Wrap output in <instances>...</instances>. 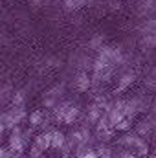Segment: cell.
<instances>
[{"label": "cell", "instance_id": "5b68a950", "mask_svg": "<svg viewBox=\"0 0 156 158\" xmlns=\"http://www.w3.org/2000/svg\"><path fill=\"white\" fill-rule=\"evenodd\" d=\"M134 79H136V74H134L132 70L123 72V74L117 77V85H116V88H114V94H121V92H125V90L134 83Z\"/></svg>", "mask_w": 156, "mask_h": 158}, {"label": "cell", "instance_id": "277c9868", "mask_svg": "<svg viewBox=\"0 0 156 158\" xmlns=\"http://www.w3.org/2000/svg\"><path fill=\"white\" fill-rule=\"evenodd\" d=\"M66 145V134L59 129H50V149L61 151Z\"/></svg>", "mask_w": 156, "mask_h": 158}, {"label": "cell", "instance_id": "d6986e66", "mask_svg": "<svg viewBox=\"0 0 156 158\" xmlns=\"http://www.w3.org/2000/svg\"><path fill=\"white\" fill-rule=\"evenodd\" d=\"M7 129H6V123H4V114H0V138H2V134L6 132Z\"/></svg>", "mask_w": 156, "mask_h": 158}, {"label": "cell", "instance_id": "7402d4cb", "mask_svg": "<svg viewBox=\"0 0 156 158\" xmlns=\"http://www.w3.org/2000/svg\"><path fill=\"white\" fill-rule=\"evenodd\" d=\"M28 158H30V156H28Z\"/></svg>", "mask_w": 156, "mask_h": 158}, {"label": "cell", "instance_id": "30bf717a", "mask_svg": "<svg viewBox=\"0 0 156 158\" xmlns=\"http://www.w3.org/2000/svg\"><path fill=\"white\" fill-rule=\"evenodd\" d=\"M33 145H37L42 153H46L50 149V131H44V132L37 134L33 138Z\"/></svg>", "mask_w": 156, "mask_h": 158}, {"label": "cell", "instance_id": "ffe728a7", "mask_svg": "<svg viewBox=\"0 0 156 158\" xmlns=\"http://www.w3.org/2000/svg\"><path fill=\"white\" fill-rule=\"evenodd\" d=\"M9 158H22V153H9Z\"/></svg>", "mask_w": 156, "mask_h": 158}, {"label": "cell", "instance_id": "ac0fdd59", "mask_svg": "<svg viewBox=\"0 0 156 158\" xmlns=\"http://www.w3.org/2000/svg\"><path fill=\"white\" fill-rule=\"evenodd\" d=\"M147 118H149L156 125V103H153V105H151V109H149V116H147Z\"/></svg>", "mask_w": 156, "mask_h": 158}, {"label": "cell", "instance_id": "3957f363", "mask_svg": "<svg viewBox=\"0 0 156 158\" xmlns=\"http://www.w3.org/2000/svg\"><path fill=\"white\" fill-rule=\"evenodd\" d=\"M81 116V109H79V105H74L72 101H68L66 103V107H64V110H63V114H61V123H64V125H72V123H76Z\"/></svg>", "mask_w": 156, "mask_h": 158}, {"label": "cell", "instance_id": "8fae6325", "mask_svg": "<svg viewBox=\"0 0 156 158\" xmlns=\"http://www.w3.org/2000/svg\"><path fill=\"white\" fill-rule=\"evenodd\" d=\"M26 101H28L26 90H17V92H13L9 103H11V107H26Z\"/></svg>", "mask_w": 156, "mask_h": 158}, {"label": "cell", "instance_id": "7c38bea8", "mask_svg": "<svg viewBox=\"0 0 156 158\" xmlns=\"http://www.w3.org/2000/svg\"><path fill=\"white\" fill-rule=\"evenodd\" d=\"M130 127H132V119L130 118H121L117 121L116 125H114V131H119V132H127V131H130Z\"/></svg>", "mask_w": 156, "mask_h": 158}, {"label": "cell", "instance_id": "6da1fadb", "mask_svg": "<svg viewBox=\"0 0 156 158\" xmlns=\"http://www.w3.org/2000/svg\"><path fill=\"white\" fill-rule=\"evenodd\" d=\"M2 114H4V123H6V129L7 131H11L15 125H20L24 119H28L26 107H11L9 110H6Z\"/></svg>", "mask_w": 156, "mask_h": 158}, {"label": "cell", "instance_id": "44dd1931", "mask_svg": "<svg viewBox=\"0 0 156 158\" xmlns=\"http://www.w3.org/2000/svg\"><path fill=\"white\" fill-rule=\"evenodd\" d=\"M151 138H154V142H156V125H154V129H153V136Z\"/></svg>", "mask_w": 156, "mask_h": 158}, {"label": "cell", "instance_id": "8992f818", "mask_svg": "<svg viewBox=\"0 0 156 158\" xmlns=\"http://www.w3.org/2000/svg\"><path fill=\"white\" fill-rule=\"evenodd\" d=\"M74 86H76L77 92H88L92 88V77L88 76V72L81 70L77 76L74 77Z\"/></svg>", "mask_w": 156, "mask_h": 158}, {"label": "cell", "instance_id": "9a60e30c", "mask_svg": "<svg viewBox=\"0 0 156 158\" xmlns=\"http://www.w3.org/2000/svg\"><path fill=\"white\" fill-rule=\"evenodd\" d=\"M11 96H13V90H11L7 85L0 86V103H7V101H11Z\"/></svg>", "mask_w": 156, "mask_h": 158}, {"label": "cell", "instance_id": "e0dca14e", "mask_svg": "<svg viewBox=\"0 0 156 158\" xmlns=\"http://www.w3.org/2000/svg\"><path fill=\"white\" fill-rule=\"evenodd\" d=\"M76 158H99V155H97V151L94 147H88V149H84L81 153H76Z\"/></svg>", "mask_w": 156, "mask_h": 158}, {"label": "cell", "instance_id": "52a82bcc", "mask_svg": "<svg viewBox=\"0 0 156 158\" xmlns=\"http://www.w3.org/2000/svg\"><path fill=\"white\" fill-rule=\"evenodd\" d=\"M153 129H154V123L151 121L149 118L142 119V121H138L136 123V127H134V132L138 134V136H142V138H151L153 136Z\"/></svg>", "mask_w": 156, "mask_h": 158}, {"label": "cell", "instance_id": "9c48e42d", "mask_svg": "<svg viewBox=\"0 0 156 158\" xmlns=\"http://www.w3.org/2000/svg\"><path fill=\"white\" fill-rule=\"evenodd\" d=\"M103 112H105V110H103L99 105L90 103L88 109H86V123H88V125H96V123L99 121V118L103 116Z\"/></svg>", "mask_w": 156, "mask_h": 158}, {"label": "cell", "instance_id": "5bb4252c", "mask_svg": "<svg viewBox=\"0 0 156 158\" xmlns=\"http://www.w3.org/2000/svg\"><path fill=\"white\" fill-rule=\"evenodd\" d=\"M63 2H64V7L68 11H77L79 7H83L88 0H63Z\"/></svg>", "mask_w": 156, "mask_h": 158}, {"label": "cell", "instance_id": "7a4b0ae2", "mask_svg": "<svg viewBox=\"0 0 156 158\" xmlns=\"http://www.w3.org/2000/svg\"><path fill=\"white\" fill-rule=\"evenodd\" d=\"M64 90H66V86L63 85V83H59V85H53L44 96H42V107L44 109H53L61 99H63V96H64Z\"/></svg>", "mask_w": 156, "mask_h": 158}, {"label": "cell", "instance_id": "603a6c76", "mask_svg": "<svg viewBox=\"0 0 156 158\" xmlns=\"http://www.w3.org/2000/svg\"><path fill=\"white\" fill-rule=\"evenodd\" d=\"M42 158H44V156H42Z\"/></svg>", "mask_w": 156, "mask_h": 158}, {"label": "cell", "instance_id": "4fadbf2b", "mask_svg": "<svg viewBox=\"0 0 156 158\" xmlns=\"http://www.w3.org/2000/svg\"><path fill=\"white\" fill-rule=\"evenodd\" d=\"M142 35H156V19H149L142 26Z\"/></svg>", "mask_w": 156, "mask_h": 158}, {"label": "cell", "instance_id": "2e32d148", "mask_svg": "<svg viewBox=\"0 0 156 158\" xmlns=\"http://www.w3.org/2000/svg\"><path fill=\"white\" fill-rule=\"evenodd\" d=\"M103 44H105V40H103V35H101V33H97V35H94V37H92V40L88 42V46H90V50H96V52H97V50H99V48H101Z\"/></svg>", "mask_w": 156, "mask_h": 158}, {"label": "cell", "instance_id": "ba28073f", "mask_svg": "<svg viewBox=\"0 0 156 158\" xmlns=\"http://www.w3.org/2000/svg\"><path fill=\"white\" fill-rule=\"evenodd\" d=\"M28 123H30V127H31V129L44 127V125L48 123V116H46V112H44V110L35 109L33 112H30V114H28Z\"/></svg>", "mask_w": 156, "mask_h": 158}]
</instances>
